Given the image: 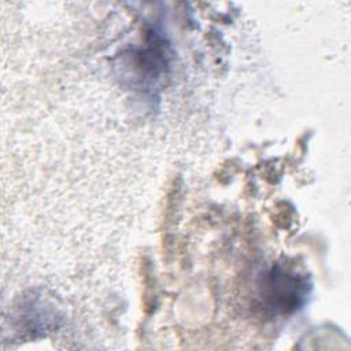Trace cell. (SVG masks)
Instances as JSON below:
<instances>
[{
	"label": "cell",
	"instance_id": "cell-1",
	"mask_svg": "<svg viewBox=\"0 0 351 351\" xmlns=\"http://www.w3.org/2000/svg\"><path fill=\"white\" fill-rule=\"evenodd\" d=\"M311 291L304 273L281 263L271 266L259 281V296L263 304L277 314H292L303 307Z\"/></svg>",
	"mask_w": 351,
	"mask_h": 351
},
{
	"label": "cell",
	"instance_id": "cell-2",
	"mask_svg": "<svg viewBox=\"0 0 351 351\" xmlns=\"http://www.w3.org/2000/svg\"><path fill=\"white\" fill-rule=\"evenodd\" d=\"M126 58L128 66H132V82L138 88L154 89L167 74L169 45L156 32H149L145 43Z\"/></svg>",
	"mask_w": 351,
	"mask_h": 351
}]
</instances>
